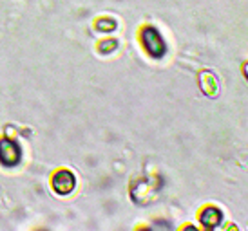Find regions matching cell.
<instances>
[{"instance_id":"277c9868","label":"cell","mask_w":248,"mask_h":231,"mask_svg":"<svg viewBox=\"0 0 248 231\" xmlns=\"http://www.w3.org/2000/svg\"><path fill=\"white\" fill-rule=\"evenodd\" d=\"M201 224L205 226L207 230H214V228H217V226L221 224V220H223V213H221L217 208H214V206H210V208H205V210L201 211Z\"/></svg>"},{"instance_id":"6da1fadb","label":"cell","mask_w":248,"mask_h":231,"mask_svg":"<svg viewBox=\"0 0 248 231\" xmlns=\"http://www.w3.org/2000/svg\"><path fill=\"white\" fill-rule=\"evenodd\" d=\"M141 43H143L145 51L152 56V58H163L167 55V43L161 38V34L156 28H143L141 29Z\"/></svg>"},{"instance_id":"8992f818","label":"cell","mask_w":248,"mask_h":231,"mask_svg":"<svg viewBox=\"0 0 248 231\" xmlns=\"http://www.w3.org/2000/svg\"><path fill=\"white\" fill-rule=\"evenodd\" d=\"M96 28L100 29V31H114L116 24L112 20H109V18H102V20L96 22Z\"/></svg>"},{"instance_id":"3957f363","label":"cell","mask_w":248,"mask_h":231,"mask_svg":"<svg viewBox=\"0 0 248 231\" xmlns=\"http://www.w3.org/2000/svg\"><path fill=\"white\" fill-rule=\"evenodd\" d=\"M53 190L58 195H69L71 191L76 188V177L69 170H60L53 175Z\"/></svg>"},{"instance_id":"7a4b0ae2","label":"cell","mask_w":248,"mask_h":231,"mask_svg":"<svg viewBox=\"0 0 248 231\" xmlns=\"http://www.w3.org/2000/svg\"><path fill=\"white\" fill-rule=\"evenodd\" d=\"M22 159V150L20 146L15 143L9 137H2L0 139V163L4 166H16Z\"/></svg>"},{"instance_id":"5b68a950","label":"cell","mask_w":248,"mask_h":231,"mask_svg":"<svg viewBox=\"0 0 248 231\" xmlns=\"http://www.w3.org/2000/svg\"><path fill=\"white\" fill-rule=\"evenodd\" d=\"M201 88L207 96H216L217 94V82L210 72H201L200 74Z\"/></svg>"}]
</instances>
